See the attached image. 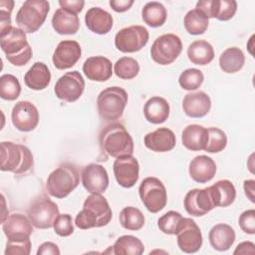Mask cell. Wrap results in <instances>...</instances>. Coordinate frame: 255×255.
I'll return each mask as SVG.
<instances>
[{
  "instance_id": "277c9868",
  "label": "cell",
  "mask_w": 255,
  "mask_h": 255,
  "mask_svg": "<svg viewBox=\"0 0 255 255\" xmlns=\"http://www.w3.org/2000/svg\"><path fill=\"white\" fill-rule=\"evenodd\" d=\"M33 154L23 144L12 141L1 142V170L15 174L27 172L33 166Z\"/></svg>"
},
{
  "instance_id": "484cf974",
  "label": "cell",
  "mask_w": 255,
  "mask_h": 255,
  "mask_svg": "<svg viewBox=\"0 0 255 255\" xmlns=\"http://www.w3.org/2000/svg\"><path fill=\"white\" fill-rule=\"evenodd\" d=\"M208 140V129L199 125H188L181 133L182 144L189 150H204Z\"/></svg>"
},
{
  "instance_id": "d590c367",
  "label": "cell",
  "mask_w": 255,
  "mask_h": 255,
  "mask_svg": "<svg viewBox=\"0 0 255 255\" xmlns=\"http://www.w3.org/2000/svg\"><path fill=\"white\" fill-rule=\"evenodd\" d=\"M120 223L128 230H139L144 225V216L142 212L133 206H127L120 213Z\"/></svg>"
},
{
  "instance_id": "f1b7e54d",
  "label": "cell",
  "mask_w": 255,
  "mask_h": 255,
  "mask_svg": "<svg viewBox=\"0 0 255 255\" xmlns=\"http://www.w3.org/2000/svg\"><path fill=\"white\" fill-rule=\"evenodd\" d=\"M25 85L35 91H42L46 89L51 82V73L46 64L36 62L28 70L24 76Z\"/></svg>"
},
{
  "instance_id": "e575fe53",
  "label": "cell",
  "mask_w": 255,
  "mask_h": 255,
  "mask_svg": "<svg viewBox=\"0 0 255 255\" xmlns=\"http://www.w3.org/2000/svg\"><path fill=\"white\" fill-rule=\"evenodd\" d=\"M184 28L190 35H201L208 28V18L199 10H189L183 19Z\"/></svg>"
},
{
  "instance_id": "f5cc1de1",
  "label": "cell",
  "mask_w": 255,
  "mask_h": 255,
  "mask_svg": "<svg viewBox=\"0 0 255 255\" xmlns=\"http://www.w3.org/2000/svg\"><path fill=\"white\" fill-rule=\"evenodd\" d=\"M254 185H255V181L253 179L244 180V183H243L244 191L246 196L248 197V199H250L251 202H254Z\"/></svg>"
},
{
  "instance_id": "f907efd6",
  "label": "cell",
  "mask_w": 255,
  "mask_h": 255,
  "mask_svg": "<svg viewBox=\"0 0 255 255\" xmlns=\"http://www.w3.org/2000/svg\"><path fill=\"white\" fill-rule=\"evenodd\" d=\"M133 4L132 0H111L110 6L116 12L123 13L128 11Z\"/></svg>"
},
{
  "instance_id": "f546056e",
  "label": "cell",
  "mask_w": 255,
  "mask_h": 255,
  "mask_svg": "<svg viewBox=\"0 0 255 255\" xmlns=\"http://www.w3.org/2000/svg\"><path fill=\"white\" fill-rule=\"evenodd\" d=\"M210 194L214 206L226 207L231 205L236 197V189L234 184L227 179H222L209 186Z\"/></svg>"
},
{
  "instance_id": "60d3db41",
  "label": "cell",
  "mask_w": 255,
  "mask_h": 255,
  "mask_svg": "<svg viewBox=\"0 0 255 255\" xmlns=\"http://www.w3.org/2000/svg\"><path fill=\"white\" fill-rule=\"evenodd\" d=\"M208 140L204 148L205 151L210 153H216L222 151L227 145L226 133L218 128H209Z\"/></svg>"
},
{
  "instance_id": "44dd1931",
  "label": "cell",
  "mask_w": 255,
  "mask_h": 255,
  "mask_svg": "<svg viewBox=\"0 0 255 255\" xmlns=\"http://www.w3.org/2000/svg\"><path fill=\"white\" fill-rule=\"evenodd\" d=\"M83 72L91 81L105 82L113 75L112 62L104 56L90 57L83 65Z\"/></svg>"
},
{
  "instance_id": "7402d4cb",
  "label": "cell",
  "mask_w": 255,
  "mask_h": 255,
  "mask_svg": "<svg viewBox=\"0 0 255 255\" xmlns=\"http://www.w3.org/2000/svg\"><path fill=\"white\" fill-rule=\"evenodd\" d=\"M188 172L195 182L206 183L214 177L216 173V163L207 155H197L191 159Z\"/></svg>"
},
{
  "instance_id": "603a6c76",
  "label": "cell",
  "mask_w": 255,
  "mask_h": 255,
  "mask_svg": "<svg viewBox=\"0 0 255 255\" xmlns=\"http://www.w3.org/2000/svg\"><path fill=\"white\" fill-rule=\"evenodd\" d=\"M85 22L88 29L92 32L105 35L112 30L114 20L108 11L100 7H92L85 15Z\"/></svg>"
},
{
  "instance_id": "4316f807",
  "label": "cell",
  "mask_w": 255,
  "mask_h": 255,
  "mask_svg": "<svg viewBox=\"0 0 255 255\" xmlns=\"http://www.w3.org/2000/svg\"><path fill=\"white\" fill-rule=\"evenodd\" d=\"M52 26L60 35H74L80 28V20L77 14L59 8L52 17Z\"/></svg>"
},
{
  "instance_id": "ba28073f",
  "label": "cell",
  "mask_w": 255,
  "mask_h": 255,
  "mask_svg": "<svg viewBox=\"0 0 255 255\" xmlns=\"http://www.w3.org/2000/svg\"><path fill=\"white\" fill-rule=\"evenodd\" d=\"M139 197L145 208L151 213L162 210L167 202L166 189L163 183L156 177L144 178L138 188Z\"/></svg>"
},
{
  "instance_id": "c3c4849f",
  "label": "cell",
  "mask_w": 255,
  "mask_h": 255,
  "mask_svg": "<svg viewBox=\"0 0 255 255\" xmlns=\"http://www.w3.org/2000/svg\"><path fill=\"white\" fill-rule=\"evenodd\" d=\"M59 4H60L61 8L66 9L75 14H78L83 10L85 1H83V0H70V1L61 0V1H59Z\"/></svg>"
},
{
  "instance_id": "2e32d148",
  "label": "cell",
  "mask_w": 255,
  "mask_h": 255,
  "mask_svg": "<svg viewBox=\"0 0 255 255\" xmlns=\"http://www.w3.org/2000/svg\"><path fill=\"white\" fill-rule=\"evenodd\" d=\"M183 205L186 212L192 216H203L215 206L210 194L209 187L189 190L184 197Z\"/></svg>"
},
{
  "instance_id": "8d00e7d4",
  "label": "cell",
  "mask_w": 255,
  "mask_h": 255,
  "mask_svg": "<svg viewBox=\"0 0 255 255\" xmlns=\"http://www.w3.org/2000/svg\"><path fill=\"white\" fill-rule=\"evenodd\" d=\"M114 72L120 79L130 80L137 76L139 65L138 62L131 57H123L115 63Z\"/></svg>"
},
{
  "instance_id": "1f68e13d",
  "label": "cell",
  "mask_w": 255,
  "mask_h": 255,
  "mask_svg": "<svg viewBox=\"0 0 255 255\" xmlns=\"http://www.w3.org/2000/svg\"><path fill=\"white\" fill-rule=\"evenodd\" d=\"M187 56L191 63L205 66L214 59V50L212 45L207 41L196 40L188 46Z\"/></svg>"
},
{
  "instance_id": "b9f144b4",
  "label": "cell",
  "mask_w": 255,
  "mask_h": 255,
  "mask_svg": "<svg viewBox=\"0 0 255 255\" xmlns=\"http://www.w3.org/2000/svg\"><path fill=\"white\" fill-rule=\"evenodd\" d=\"M182 218L183 217L179 212L170 210L158 218L157 226L159 230L164 234L173 235L176 233V230Z\"/></svg>"
},
{
  "instance_id": "7a4b0ae2",
  "label": "cell",
  "mask_w": 255,
  "mask_h": 255,
  "mask_svg": "<svg viewBox=\"0 0 255 255\" xmlns=\"http://www.w3.org/2000/svg\"><path fill=\"white\" fill-rule=\"evenodd\" d=\"M99 141L102 150L112 157L118 158L133 153L132 137L122 124L115 123L104 128Z\"/></svg>"
},
{
  "instance_id": "5bb4252c",
  "label": "cell",
  "mask_w": 255,
  "mask_h": 255,
  "mask_svg": "<svg viewBox=\"0 0 255 255\" xmlns=\"http://www.w3.org/2000/svg\"><path fill=\"white\" fill-rule=\"evenodd\" d=\"M11 120L17 129L31 131L39 123L38 109L29 101H20L12 109Z\"/></svg>"
},
{
  "instance_id": "bcb514c9",
  "label": "cell",
  "mask_w": 255,
  "mask_h": 255,
  "mask_svg": "<svg viewBox=\"0 0 255 255\" xmlns=\"http://www.w3.org/2000/svg\"><path fill=\"white\" fill-rule=\"evenodd\" d=\"M239 226L247 234L255 233V210L248 209L239 216Z\"/></svg>"
},
{
  "instance_id": "7dc6e473",
  "label": "cell",
  "mask_w": 255,
  "mask_h": 255,
  "mask_svg": "<svg viewBox=\"0 0 255 255\" xmlns=\"http://www.w3.org/2000/svg\"><path fill=\"white\" fill-rule=\"evenodd\" d=\"M217 0H200L196 3V9L201 11L208 19L215 17Z\"/></svg>"
},
{
  "instance_id": "3957f363",
  "label": "cell",
  "mask_w": 255,
  "mask_h": 255,
  "mask_svg": "<svg viewBox=\"0 0 255 255\" xmlns=\"http://www.w3.org/2000/svg\"><path fill=\"white\" fill-rule=\"evenodd\" d=\"M0 46L7 60L14 66L26 65L33 56L26 33L20 28L11 27L4 33H0Z\"/></svg>"
},
{
  "instance_id": "30bf717a",
  "label": "cell",
  "mask_w": 255,
  "mask_h": 255,
  "mask_svg": "<svg viewBox=\"0 0 255 255\" xmlns=\"http://www.w3.org/2000/svg\"><path fill=\"white\" fill-rule=\"evenodd\" d=\"M182 51V43L178 36L174 34H163L157 37L151 48L150 56L159 65H169L173 63Z\"/></svg>"
},
{
  "instance_id": "d4e9b609",
  "label": "cell",
  "mask_w": 255,
  "mask_h": 255,
  "mask_svg": "<svg viewBox=\"0 0 255 255\" xmlns=\"http://www.w3.org/2000/svg\"><path fill=\"white\" fill-rule=\"evenodd\" d=\"M168 102L158 96L149 98L143 106V115L147 122L151 124H162L169 117Z\"/></svg>"
},
{
  "instance_id": "e0dca14e",
  "label": "cell",
  "mask_w": 255,
  "mask_h": 255,
  "mask_svg": "<svg viewBox=\"0 0 255 255\" xmlns=\"http://www.w3.org/2000/svg\"><path fill=\"white\" fill-rule=\"evenodd\" d=\"M82 183L90 193H103L109 186V175L106 168L98 163H90L82 170Z\"/></svg>"
},
{
  "instance_id": "ac0fdd59",
  "label": "cell",
  "mask_w": 255,
  "mask_h": 255,
  "mask_svg": "<svg viewBox=\"0 0 255 255\" xmlns=\"http://www.w3.org/2000/svg\"><path fill=\"white\" fill-rule=\"evenodd\" d=\"M82 55L80 44L74 40L61 41L53 54V64L58 70H67L76 65Z\"/></svg>"
},
{
  "instance_id": "ffe728a7",
  "label": "cell",
  "mask_w": 255,
  "mask_h": 255,
  "mask_svg": "<svg viewBox=\"0 0 255 255\" xmlns=\"http://www.w3.org/2000/svg\"><path fill=\"white\" fill-rule=\"evenodd\" d=\"M144 145L155 152H166L174 148L176 137L174 132L167 128H158L145 134Z\"/></svg>"
},
{
  "instance_id": "d6a6232c",
  "label": "cell",
  "mask_w": 255,
  "mask_h": 255,
  "mask_svg": "<svg viewBox=\"0 0 255 255\" xmlns=\"http://www.w3.org/2000/svg\"><path fill=\"white\" fill-rule=\"evenodd\" d=\"M245 63V56L237 47L227 48L219 57V66L225 73L232 74L240 71Z\"/></svg>"
},
{
  "instance_id": "52a82bcc",
  "label": "cell",
  "mask_w": 255,
  "mask_h": 255,
  "mask_svg": "<svg viewBox=\"0 0 255 255\" xmlns=\"http://www.w3.org/2000/svg\"><path fill=\"white\" fill-rule=\"evenodd\" d=\"M50 11L46 0L25 1L16 14V23L25 33H34L44 24Z\"/></svg>"
},
{
  "instance_id": "7c38bea8",
  "label": "cell",
  "mask_w": 255,
  "mask_h": 255,
  "mask_svg": "<svg viewBox=\"0 0 255 255\" xmlns=\"http://www.w3.org/2000/svg\"><path fill=\"white\" fill-rule=\"evenodd\" d=\"M85 90V80L78 71L64 74L56 82L54 91L58 99L73 103L81 98Z\"/></svg>"
},
{
  "instance_id": "5b68a950",
  "label": "cell",
  "mask_w": 255,
  "mask_h": 255,
  "mask_svg": "<svg viewBox=\"0 0 255 255\" xmlns=\"http://www.w3.org/2000/svg\"><path fill=\"white\" fill-rule=\"evenodd\" d=\"M79 182L80 174L77 167L71 163H63L49 174L46 189L51 196L64 198L78 186Z\"/></svg>"
},
{
  "instance_id": "ee69618b",
  "label": "cell",
  "mask_w": 255,
  "mask_h": 255,
  "mask_svg": "<svg viewBox=\"0 0 255 255\" xmlns=\"http://www.w3.org/2000/svg\"><path fill=\"white\" fill-rule=\"evenodd\" d=\"M54 231L62 237L70 236L74 232V225L72 216L68 213L59 214L54 222Z\"/></svg>"
},
{
  "instance_id": "ab89813d",
  "label": "cell",
  "mask_w": 255,
  "mask_h": 255,
  "mask_svg": "<svg viewBox=\"0 0 255 255\" xmlns=\"http://www.w3.org/2000/svg\"><path fill=\"white\" fill-rule=\"evenodd\" d=\"M31 252L30 236H17L7 239L5 255H29Z\"/></svg>"
},
{
  "instance_id": "816d5d0a",
  "label": "cell",
  "mask_w": 255,
  "mask_h": 255,
  "mask_svg": "<svg viewBox=\"0 0 255 255\" xmlns=\"http://www.w3.org/2000/svg\"><path fill=\"white\" fill-rule=\"evenodd\" d=\"M234 255L236 254H255V245L253 242L244 241L237 245L236 249L233 252Z\"/></svg>"
},
{
  "instance_id": "6da1fadb",
  "label": "cell",
  "mask_w": 255,
  "mask_h": 255,
  "mask_svg": "<svg viewBox=\"0 0 255 255\" xmlns=\"http://www.w3.org/2000/svg\"><path fill=\"white\" fill-rule=\"evenodd\" d=\"M112 216L113 212L108 200L101 193H92L86 198L83 209L77 214L75 224L80 229L103 227L110 223Z\"/></svg>"
},
{
  "instance_id": "4fadbf2b",
  "label": "cell",
  "mask_w": 255,
  "mask_h": 255,
  "mask_svg": "<svg viewBox=\"0 0 255 255\" xmlns=\"http://www.w3.org/2000/svg\"><path fill=\"white\" fill-rule=\"evenodd\" d=\"M177 245L184 253H195L202 246L201 230L191 218L183 217L176 230Z\"/></svg>"
},
{
  "instance_id": "9c48e42d",
  "label": "cell",
  "mask_w": 255,
  "mask_h": 255,
  "mask_svg": "<svg viewBox=\"0 0 255 255\" xmlns=\"http://www.w3.org/2000/svg\"><path fill=\"white\" fill-rule=\"evenodd\" d=\"M28 217L33 226L38 229L51 228L58 217L59 207L49 197L42 195L36 198L27 210Z\"/></svg>"
},
{
  "instance_id": "4dcf8cb0",
  "label": "cell",
  "mask_w": 255,
  "mask_h": 255,
  "mask_svg": "<svg viewBox=\"0 0 255 255\" xmlns=\"http://www.w3.org/2000/svg\"><path fill=\"white\" fill-rule=\"evenodd\" d=\"M144 251L142 242L135 236L123 235L119 237L113 246H111L105 253L115 255H141Z\"/></svg>"
},
{
  "instance_id": "f35d334b",
  "label": "cell",
  "mask_w": 255,
  "mask_h": 255,
  "mask_svg": "<svg viewBox=\"0 0 255 255\" xmlns=\"http://www.w3.org/2000/svg\"><path fill=\"white\" fill-rule=\"evenodd\" d=\"M203 80H204V76L200 70L195 68H190V69L184 70L180 74L178 78V83L183 90L194 91L201 86V84L203 83Z\"/></svg>"
},
{
  "instance_id": "cb8c5ba5",
  "label": "cell",
  "mask_w": 255,
  "mask_h": 255,
  "mask_svg": "<svg viewBox=\"0 0 255 255\" xmlns=\"http://www.w3.org/2000/svg\"><path fill=\"white\" fill-rule=\"evenodd\" d=\"M32 225L29 217L21 213H13L2 222V229L8 239L17 236H30L33 232Z\"/></svg>"
},
{
  "instance_id": "681fc988",
  "label": "cell",
  "mask_w": 255,
  "mask_h": 255,
  "mask_svg": "<svg viewBox=\"0 0 255 255\" xmlns=\"http://www.w3.org/2000/svg\"><path fill=\"white\" fill-rule=\"evenodd\" d=\"M46 254L59 255L60 249L53 242H44L39 246V248L37 250V255H46Z\"/></svg>"
},
{
  "instance_id": "74e56055",
  "label": "cell",
  "mask_w": 255,
  "mask_h": 255,
  "mask_svg": "<svg viewBox=\"0 0 255 255\" xmlns=\"http://www.w3.org/2000/svg\"><path fill=\"white\" fill-rule=\"evenodd\" d=\"M21 93L19 80L11 75L4 74L0 77V97L6 101H15Z\"/></svg>"
},
{
  "instance_id": "8fae6325",
  "label": "cell",
  "mask_w": 255,
  "mask_h": 255,
  "mask_svg": "<svg viewBox=\"0 0 255 255\" xmlns=\"http://www.w3.org/2000/svg\"><path fill=\"white\" fill-rule=\"evenodd\" d=\"M149 34L145 27L132 25L121 29L115 36V45L123 53H134L141 50L148 42Z\"/></svg>"
},
{
  "instance_id": "83f0119b",
  "label": "cell",
  "mask_w": 255,
  "mask_h": 255,
  "mask_svg": "<svg viewBox=\"0 0 255 255\" xmlns=\"http://www.w3.org/2000/svg\"><path fill=\"white\" fill-rule=\"evenodd\" d=\"M210 245L217 251H226L234 243L236 235L234 229L225 223L214 225L208 234Z\"/></svg>"
},
{
  "instance_id": "f6af8a7d",
  "label": "cell",
  "mask_w": 255,
  "mask_h": 255,
  "mask_svg": "<svg viewBox=\"0 0 255 255\" xmlns=\"http://www.w3.org/2000/svg\"><path fill=\"white\" fill-rule=\"evenodd\" d=\"M14 7V1L1 0L0 1V29L1 33L9 30L11 26V12Z\"/></svg>"
},
{
  "instance_id": "836d02e7",
  "label": "cell",
  "mask_w": 255,
  "mask_h": 255,
  "mask_svg": "<svg viewBox=\"0 0 255 255\" xmlns=\"http://www.w3.org/2000/svg\"><path fill=\"white\" fill-rule=\"evenodd\" d=\"M166 17L167 12L165 7L156 1L147 2L141 10L142 21L152 28L162 26L166 21Z\"/></svg>"
},
{
  "instance_id": "9a60e30c",
  "label": "cell",
  "mask_w": 255,
  "mask_h": 255,
  "mask_svg": "<svg viewBox=\"0 0 255 255\" xmlns=\"http://www.w3.org/2000/svg\"><path fill=\"white\" fill-rule=\"evenodd\" d=\"M114 174L117 182L125 187H132L138 180L139 164L132 155H124L118 157L113 165Z\"/></svg>"
},
{
  "instance_id": "8992f818",
  "label": "cell",
  "mask_w": 255,
  "mask_h": 255,
  "mask_svg": "<svg viewBox=\"0 0 255 255\" xmlns=\"http://www.w3.org/2000/svg\"><path fill=\"white\" fill-rule=\"evenodd\" d=\"M128 93L121 87H109L103 90L97 98L99 116L106 121L120 119L128 104Z\"/></svg>"
},
{
  "instance_id": "d6986e66",
  "label": "cell",
  "mask_w": 255,
  "mask_h": 255,
  "mask_svg": "<svg viewBox=\"0 0 255 255\" xmlns=\"http://www.w3.org/2000/svg\"><path fill=\"white\" fill-rule=\"evenodd\" d=\"M182 109L184 114L190 118H203L211 109V100L202 91L188 93L183 98Z\"/></svg>"
},
{
  "instance_id": "7bdbcfd3",
  "label": "cell",
  "mask_w": 255,
  "mask_h": 255,
  "mask_svg": "<svg viewBox=\"0 0 255 255\" xmlns=\"http://www.w3.org/2000/svg\"><path fill=\"white\" fill-rule=\"evenodd\" d=\"M237 11V2L235 0H217L215 17L219 21L230 20Z\"/></svg>"
}]
</instances>
